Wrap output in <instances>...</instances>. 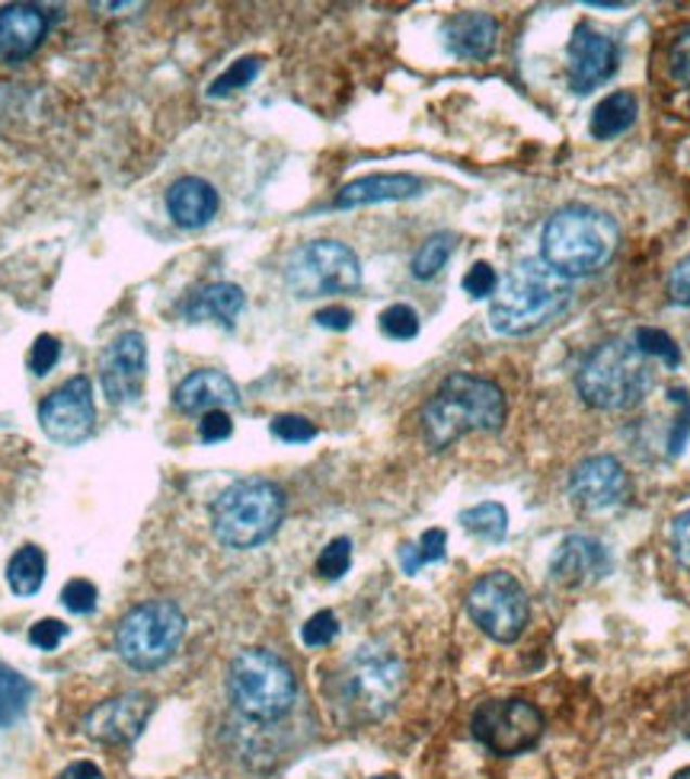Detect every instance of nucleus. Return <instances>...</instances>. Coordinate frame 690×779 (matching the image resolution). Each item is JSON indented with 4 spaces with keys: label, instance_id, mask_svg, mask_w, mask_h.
I'll list each match as a JSON object with an SVG mask.
<instances>
[{
    "label": "nucleus",
    "instance_id": "obj_1",
    "mask_svg": "<svg viewBox=\"0 0 690 779\" xmlns=\"http://www.w3.org/2000/svg\"><path fill=\"white\" fill-rule=\"evenodd\" d=\"M573 301V284L540 256L518 259L499 281L489 304V327L502 335H524L553 323Z\"/></svg>",
    "mask_w": 690,
    "mask_h": 779
},
{
    "label": "nucleus",
    "instance_id": "obj_2",
    "mask_svg": "<svg viewBox=\"0 0 690 779\" xmlns=\"http://www.w3.org/2000/svg\"><path fill=\"white\" fill-rule=\"evenodd\" d=\"M403 662L384 646H358L330 677V703L345 725H368L384 719L403 693Z\"/></svg>",
    "mask_w": 690,
    "mask_h": 779
},
{
    "label": "nucleus",
    "instance_id": "obj_3",
    "mask_svg": "<svg viewBox=\"0 0 690 779\" xmlns=\"http://www.w3.org/2000/svg\"><path fill=\"white\" fill-rule=\"evenodd\" d=\"M509 403L499 384L473 374H451L422 409V435L432 450H445L470 432H499Z\"/></svg>",
    "mask_w": 690,
    "mask_h": 779
},
{
    "label": "nucleus",
    "instance_id": "obj_4",
    "mask_svg": "<svg viewBox=\"0 0 690 779\" xmlns=\"http://www.w3.org/2000/svg\"><path fill=\"white\" fill-rule=\"evenodd\" d=\"M621 243L617 221L588 205L560 208L540 237V259L563 279H582L601 272Z\"/></svg>",
    "mask_w": 690,
    "mask_h": 779
},
{
    "label": "nucleus",
    "instance_id": "obj_5",
    "mask_svg": "<svg viewBox=\"0 0 690 779\" xmlns=\"http://www.w3.org/2000/svg\"><path fill=\"white\" fill-rule=\"evenodd\" d=\"M575 387L595 409L627 412L655 387V361L642 355L630 339H608L582 361Z\"/></svg>",
    "mask_w": 690,
    "mask_h": 779
},
{
    "label": "nucleus",
    "instance_id": "obj_6",
    "mask_svg": "<svg viewBox=\"0 0 690 779\" xmlns=\"http://www.w3.org/2000/svg\"><path fill=\"white\" fill-rule=\"evenodd\" d=\"M285 518V493L272 480H240L212 505V531L230 550H253L276 537Z\"/></svg>",
    "mask_w": 690,
    "mask_h": 779
},
{
    "label": "nucleus",
    "instance_id": "obj_7",
    "mask_svg": "<svg viewBox=\"0 0 690 779\" xmlns=\"http://www.w3.org/2000/svg\"><path fill=\"white\" fill-rule=\"evenodd\" d=\"M228 693L240 716L253 723H279L294 706L297 680L276 652L243 649L230 662Z\"/></svg>",
    "mask_w": 690,
    "mask_h": 779
},
{
    "label": "nucleus",
    "instance_id": "obj_8",
    "mask_svg": "<svg viewBox=\"0 0 690 779\" xmlns=\"http://www.w3.org/2000/svg\"><path fill=\"white\" fill-rule=\"evenodd\" d=\"M186 616L173 601H144L122 616L115 629V652L135 671H157L182 646Z\"/></svg>",
    "mask_w": 690,
    "mask_h": 779
},
{
    "label": "nucleus",
    "instance_id": "obj_9",
    "mask_svg": "<svg viewBox=\"0 0 690 779\" xmlns=\"http://www.w3.org/2000/svg\"><path fill=\"white\" fill-rule=\"evenodd\" d=\"M285 284L294 297L307 301L348 294L361 284V263L355 250L340 240H310L288 256Z\"/></svg>",
    "mask_w": 690,
    "mask_h": 779
},
{
    "label": "nucleus",
    "instance_id": "obj_10",
    "mask_svg": "<svg viewBox=\"0 0 690 779\" xmlns=\"http://www.w3.org/2000/svg\"><path fill=\"white\" fill-rule=\"evenodd\" d=\"M467 613L489 639L509 646L521 639L531 616V604H527L524 585L512 572H489L476 578L473 588L467 591Z\"/></svg>",
    "mask_w": 690,
    "mask_h": 779
},
{
    "label": "nucleus",
    "instance_id": "obj_11",
    "mask_svg": "<svg viewBox=\"0 0 690 779\" xmlns=\"http://www.w3.org/2000/svg\"><path fill=\"white\" fill-rule=\"evenodd\" d=\"M473 738L496 757L531 751L544 735V716L527 700H486L470 719Z\"/></svg>",
    "mask_w": 690,
    "mask_h": 779
},
{
    "label": "nucleus",
    "instance_id": "obj_12",
    "mask_svg": "<svg viewBox=\"0 0 690 779\" xmlns=\"http://www.w3.org/2000/svg\"><path fill=\"white\" fill-rule=\"evenodd\" d=\"M39 425L58 445H80L97 429V403H93V384L77 374L55 393H49L39 406Z\"/></svg>",
    "mask_w": 690,
    "mask_h": 779
},
{
    "label": "nucleus",
    "instance_id": "obj_13",
    "mask_svg": "<svg viewBox=\"0 0 690 779\" xmlns=\"http://www.w3.org/2000/svg\"><path fill=\"white\" fill-rule=\"evenodd\" d=\"M630 496V476L611 454H595L575 463L570 473V499L585 514H604L621 508Z\"/></svg>",
    "mask_w": 690,
    "mask_h": 779
},
{
    "label": "nucleus",
    "instance_id": "obj_14",
    "mask_svg": "<svg viewBox=\"0 0 690 779\" xmlns=\"http://www.w3.org/2000/svg\"><path fill=\"white\" fill-rule=\"evenodd\" d=\"M100 384L113 406L138 403L148 384V342L141 333H122L100 358Z\"/></svg>",
    "mask_w": 690,
    "mask_h": 779
},
{
    "label": "nucleus",
    "instance_id": "obj_15",
    "mask_svg": "<svg viewBox=\"0 0 690 779\" xmlns=\"http://www.w3.org/2000/svg\"><path fill=\"white\" fill-rule=\"evenodd\" d=\"M566 52H570L566 77H570V87L575 93H591L595 87L608 84L617 74V61H621L617 46L604 33H598L585 23H578L573 29Z\"/></svg>",
    "mask_w": 690,
    "mask_h": 779
},
{
    "label": "nucleus",
    "instance_id": "obj_16",
    "mask_svg": "<svg viewBox=\"0 0 690 779\" xmlns=\"http://www.w3.org/2000/svg\"><path fill=\"white\" fill-rule=\"evenodd\" d=\"M151 713H154V700L148 693H122L90 710L84 728L93 741L118 748V744H131L144 731Z\"/></svg>",
    "mask_w": 690,
    "mask_h": 779
},
{
    "label": "nucleus",
    "instance_id": "obj_17",
    "mask_svg": "<svg viewBox=\"0 0 690 779\" xmlns=\"http://www.w3.org/2000/svg\"><path fill=\"white\" fill-rule=\"evenodd\" d=\"M49 36V13L36 3H10L0 10V58L16 64L33 55Z\"/></svg>",
    "mask_w": 690,
    "mask_h": 779
},
{
    "label": "nucleus",
    "instance_id": "obj_18",
    "mask_svg": "<svg viewBox=\"0 0 690 779\" xmlns=\"http://www.w3.org/2000/svg\"><path fill=\"white\" fill-rule=\"evenodd\" d=\"M611 553L604 550L601 540L595 537H582L573 534L560 544L557 557L550 562V575L560 582V585H588V582H601L608 572H611Z\"/></svg>",
    "mask_w": 690,
    "mask_h": 779
},
{
    "label": "nucleus",
    "instance_id": "obj_19",
    "mask_svg": "<svg viewBox=\"0 0 690 779\" xmlns=\"http://www.w3.org/2000/svg\"><path fill=\"white\" fill-rule=\"evenodd\" d=\"M173 403H176V409L186 412V416H199V412L205 416V412H212V409H225V412H228L230 406L240 403V390H237V384L230 381L225 371L205 368V371H192V374L176 387Z\"/></svg>",
    "mask_w": 690,
    "mask_h": 779
},
{
    "label": "nucleus",
    "instance_id": "obj_20",
    "mask_svg": "<svg viewBox=\"0 0 690 779\" xmlns=\"http://www.w3.org/2000/svg\"><path fill=\"white\" fill-rule=\"evenodd\" d=\"M496 39H499V23L483 10H463L445 23L448 52L467 58V61H483V58L493 55Z\"/></svg>",
    "mask_w": 690,
    "mask_h": 779
},
{
    "label": "nucleus",
    "instance_id": "obj_21",
    "mask_svg": "<svg viewBox=\"0 0 690 779\" xmlns=\"http://www.w3.org/2000/svg\"><path fill=\"white\" fill-rule=\"evenodd\" d=\"M218 189L208 182V179H199V176H182L176 179L167 192V212L179 227H205L218 215Z\"/></svg>",
    "mask_w": 690,
    "mask_h": 779
},
{
    "label": "nucleus",
    "instance_id": "obj_22",
    "mask_svg": "<svg viewBox=\"0 0 690 779\" xmlns=\"http://www.w3.org/2000/svg\"><path fill=\"white\" fill-rule=\"evenodd\" d=\"M422 192V179L409 173H374L361 176L343 186L336 195V208H358V205H374V202H400Z\"/></svg>",
    "mask_w": 690,
    "mask_h": 779
},
{
    "label": "nucleus",
    "instance_id": "obj_23",
    "mask_svg": "<svg viewBox=\"0 0 690 779\" xmlns=\"http://www.w3.org/2000/svg\"><path fill=\"white\" fill-rule=\"evenodd\" d=\"M246 297L243 288L230 284V281H215L202 291H195L186 304V320L192 323H225L233 327L237 314L243 310Z\"/></svg>",
    "mask_w": 690,
    "mask_h": 779
},
{
    "label": "nucleus",
    "instance_id": "obj_24",
    "mask_svg": "<svg viewBox=\"0 0 690 779\" xmlns=\"http://www.w3.org/2000/svg\"><path fill=\"white\" fill-rule=\"evenodd\" d=\"M639 115V103L636 97L621 90V93H608L595 110H591V122H588V131L595 141H611L617 135H624L627 128H632Z\"/></svg>",
    "mask_w": 690,
    "mask_h": 779
},
{
    "label": "nucleus",
    "instance_id": "obj_25",
    "mask_svg": "<svg viewBox=\"0 0 690 779\" xmlns=\"http://www.w3.org/2000/svg\"><path fill=\"white\" fill-rule=\"evenodd\" d=\"M7 582H10L13 595L33 598L42 588V582H46V553L39 547H33V544L20 547L13 553V559H10V565H7Z\"/></svg>",
    "mask_w": 690,
    "mask_h": 779
},
{
    "label": "nucleus",
    "instance_id": "obj_26",
    "mask_svg": "<svg viewBox=\"0 0 690 779\" xmlns=\"http://www.w3.org/2000/svg\"><path fill=\"white\" fill-rule=\"evenodd\" d=\"M460 524H463V531H470L480 540L502 544L506 534H509V511L499 501H483V505H473V508L460 511Z\"/></svg>",
    "mask_w": 690,
    "mask_h": 779
},
{
    "label": "nucleus",
    "instance_id": "obj_27",
    "mask_svg": "<svg viewBox=\"0 0 690 779\" xmlns=\"http://www.w3.org/2000/svg\"><path fill=\"white\" fill-rule=\"evenodd\" d=\"M455 243H458V237L448 233V230L432 233V237L416 250V256H412V263H409L412 276L419 281L435 279V276L448 266V259H451V253H455Z\"/></svg>",
    "mask_w": 690,
    "mask_h": 779
},
{
    "label": "nucleus",
    "instance_id": "obj_28",
    "mask_svg": "<svg viewBox=\"0 0 690 779\" xmlns=\"http://www.w3.org/2000/svg\"><path fill=\"white\" fill-rule=\"evenodd\" d=\"M33 700V684L20 671L0 665V725L20 723Z\"/></svg>",
    "mask_w": 690,
    "mask_h": 779
},
{
    "label": "nucleus",
    "instance_id": "obj_29",
    "mask_svg": "<svg viewBox=\"0 0 690 779\" xmlns=\"http://www.w3.org/2000/svg\"><path fill=\"white\" fill-rule=\"evenodd\" d=\"M445 550H448V534L442 527H432L419 537V544H403L400 547V565L406 575H416L422 565L429 562H438L445 559Z\"/></svg>",
    "mask_w": 690,
    "mask_h": 779
},
{
    "label": "nucleus",
    "instance_id": "obj_30",
    "mask_svg": "<svg viewBox=\"0 0 690 779\" xmlns=\"http://www.w3.org/2000/svg\"><path fill=\"white\" fill-rule=\"evenodd\" d=\"M632 342H636V348H639L642 355H649V358H659V361H665L668 368H678V365H681V348L675 345V339H672V335L662 333V330L642 327V330H636Z\"/></svg>",
    "mask_w": 690,
    "mask_h": 779
},
{
    "label": "nucleus",
    "instance_id": "obj_31",
    "mask_svg": "<svg viewBox=\"0 0 690 779\" xmlns=\"http://www.w3.org/2000/svg\"><path fill=\"white\" fill-rule=\"evenodd\" d=\"M259 67H263V61L259 58H240L237 64H230L228 71L208 87V97H228L233 90H243V87H250L253 80H256V74H259Z\"/></svg>",
    "mask_w": 690,
    "mask_h": 779
},
{
    "label": "nucleus",
    "instance_id": "obj_32",
    "mask_svg": "<svg viewBox=\"0 0 690 779\" xmlns=\"http://www.w3.org/2000/svg\"><path fill=\"white\" fill-rule=\"evenodd\" d=\"M378 323H381V333L397 339V342H406V339H416V335H419V314H416L409 304L387 307V310L378 317Z\"/></svg>",
    "mask_w": 690,
    "mask_h": 779
},
{
    "label": "nucleus",
    "instance_id": "obj_33",
    "mask_svg": "<svg viewBox=\"0 0 690 779\" xmlns=\"http://www.w3.org/2000/svg\"><path fill=\"white\" fill-rule=\"evenodd\" d=\"M348 565H352V540L336 537V540L327 544V550L317 559V575L327 578V582H336L348 572Z\"/></svg>",
    "mask_w": 690,
    "mask_h": 779
},
{
    "label": "nucleus",
    "instance_id": "obj_34",
    "mask_svg": "<svg viewBox=\"0 0 690 779\" xmlns=\"http://www.w3.org/2000/svg\"><path fill=\"white\" fill-rule=\"evenodd\" d=\"M336 636H340V620H336V613L333 611L314 613V616L304 623V629H301V639H304V646H310V649H323V646H330Z\"/></svg>",
    "mask_w": 690,
    "mask_h": 779
},
{
    "label": "nucleus",
    "instance_id": "obj_35",
    "mask_svg": "<svg viewBox=\"0 0 690 779\" xmlns=\"http://www.w3.org/2000/svg\"><path fill=\"white\" fill-rule=\"evenodd\" d=\"M269 429L279 442H288V445H304L317 438V425L304 416H276Z\"/></svg>",
    "mask_w": 690,
    "mask_h": 779
},
{
    "label": "nucleus",
    "instance_id": "obj_36",
    "mask_svg": "<svg viewBox=\"0 0 690 779\" xmlns=\"http://www.w3.org/2000/svg\"><path fill=\"white\" fill-rule=\"evenodd\" d=\"M61 601H64V608L71 613H90L97 608V601H100V591H97V585L87 582V578H71V582L61 588Z\"/></svg>",
    "mask_w": 690,
    "mask_h": 779
},
{
    "label": "nucleus",
    "instance_id": "obj_37",
    "mask_svg": "<svg viewBox=\"0 0 690 779\" xmlns=\"http://www.w3.org/2000/svg\"><path fill=\"white\" fill-rule=\"evenodd\" d=\"M668 74L675 84H681L685 90H690V26H685L675 39H672V49H668Z\"/></svg>",
    "mask_w": 690,
    "mask_h": 779
},
{
    "label": "nucleus",
    "instance_id": "obj_38",
    "mask_svg": "<svg viewBox=\"0 0 690 779\" xmlns=\"http://www.w3.org/2000/svg\"><path fill=\"white\" fill-rule=\"evenodd\" d=\"M460 284H463V291H467L470 297L480 301V297H493V294H496L499 276H496V269H493L489 263H473Z\"/></svg>",
    "mask_w": 690,
    "mask_h": 779
},
{
    "label": "nucleus",
    "instance_id": "obj_39",
    "mask_svg": "<svg viewBox=\"0 0 690 779\" xmlns=\"http://www.w3.org/2000/svg\"><path fill=\"white\" fill-rule=\"evenodd\" d=\"M58 358H61V345H58L55 335H39L33 342V352H29V371L36 378H46L58 365Z\"/></svg>",
    "mask_w": 690,
    "mask_h": 779
},
{
    "label": "nucleus",
    "instance_id": "obj_40",
    "mask_svg": "<svg viewBox=\"0 0 690 779\" xmlns=\"http://www.w3.org/2000/svg\"><path fill=\"white\" fill-rule=\"evenodd\" d=\"M668 396L681 406V416L675 419V432H672V438H668V447H672V454H681L690 435V396L685 387H672L668 390Z\"/></svg>",
    "mask_w": 690,
    "mask_h": 779
},
{
    "label": "nucleus",
    "instance_id": "obj_41",
    "mask_svg": "<svg viewBox=\"0 0 690 779\" xmlns=\"http://www.w3.org/2000/svg\"><path fill=\"white\" fill-rule=\"evenodd\" d=\"M230 432H233V422H230V416L225 409H212V412H205L202 422H199V435H202L205 445L225 442V438H230Z\"/></svg>",
    "mask_w": 690,
    "mask_h": 779
},
{
    "label": "nucleus",
    "instance_id": "obj_42",
    "mask_svg": "<svg viewBox=\"0 0 690 779\" xmlns=\"http://www.w3.org/2000/svg\"><path fill=\"white\" fill-rule=\"evenodd\" d=\"M64 636H67V626H64L61 620H39V623L29 629V642H33L36 649H46V652L58 649V646L64 642Z\"/></svg>",
    "mask_w": 690,
    "mask_h": 779
},
{
    "label": "nucleus",
    "instance_id": "obj_43",
    "mask_svg": "<svg viewBox=\"0 0 690 779\" xmlns=\"http://www.w3.org/2000/svg\"><path fill=\"white\" fill-rule=\"evenodd\" d=\"M672 553L690 572V508L672 521Z\"/></svg>",
    "mask_w": 690,
    "mask_h": 779
},
{
    "label": "nucleus",
    "instance_id": "obj_44",
    "mask_svg": "<svg viewBox=\"0 0 690 779\" xmlns=\"http://www.w3.org/2000/svg\"><path fill=\"white\" fill-rule=\"evenodd\" d=\"M668 294H672V301H675L678 307H688L690 310V256H685V259L672 269V276H668Z\"/></svg>",
    "mask_w": 690,
    "mask_h": 779
},
{
    "label": "nucleus",
    "instance_id": "obj_45",
    "mask_svg": "<svg viewBox=\"0 0 690 779\" xmlns=\"http://www.w3.org/2000/svg\"><path fill=\"white\" fill-rule=\"evenodd\" d=\"M317 323L327 327V330H348V327H352V310H348V307H340V304L323 307V310L317 314Z\"/></svg>",
    "mask_w": 690,
    "mask_h": 779
},
{
    "label": "nucleus",
    "instance_id": "obj_46",
    "mask_svg": "<svg viewBox=\"0 0 690 779\" xmlns=\"http://www.w3.org/2000/svg\"><path fill=\"white\" fill-rule=\"evenodd\" d=\"M58 779H106V777H103V770H100L97 764H90V761H77V764H71V767H67Z\"/></svg>",
    "mask_w": 690,
    "mask_h": 779
},
{
    "label": "nucleus",
    "instance_id": "obj_47",
    "mask_svg": "<svg viewBox=\"0 0 690 779\" xmlns=\"http://www.w3.org/2000/svg\"><path fill=\"white\" fill-rule=\"evenodd\" d=\"M675 779H690V767H688V770H681V774H678Z\"/></svg>",
    "mask_w": 690,
    "mask_h": 779
},
{
    "label": "nucleus",
    "instance_id": "obj_48",
    "mask_svg": "<svg viewBox=\"0 0 690 779\" xmlns=\"http://www.w3.org/2000/svg\"><path fill=\"white\" fill-rule=\"evenodd\" d=\"M371 779H400V777H394V774H387V777H371Z\"/></svg>",
    "mask_w": 690,
    "mask_h": 779
}]
</instances>
